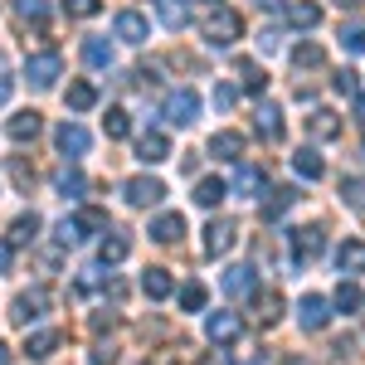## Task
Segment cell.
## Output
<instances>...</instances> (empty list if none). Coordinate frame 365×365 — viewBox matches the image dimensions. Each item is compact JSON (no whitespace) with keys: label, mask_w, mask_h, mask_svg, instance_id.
<instances>
[{"label":"cell","mask_w":365,"mask_h":365,"mask_svg":"<svg viewBox=\"0 0 365 365\" xmlns=\"http://www.w3.org/2000/svg\"><path fill=\"white\" fill-rule=\"evenodd\" d=\"M200 29H205V39H210V44L229 49V44L244 34V20H239L234 10H225V5H220V10H210V15H205V25H200Z\"/></svg>","instance_id":"1"},{"label":"cell","mask_w":365,"mask_h":365,"mask_svg":"<svg viewBox=\"0 0 365 365\" xmlns=\"http://www.w3.org/2000/svg\"><path fill=\"white\" fill-rule=\"evenodd\" d=\"M58 73H63V58H58L54 49H44V54L25 58V78H29L34 88H54V83H58Z\"/></svg>","instance_id":"2"},{"label":"cell","mask_w":365,"mask_h":365,"mask_svg":"<svg viewBox=\"0 0 365 365\" xmlns=\"http://www.w3.org/2000/svg\"><path fill=\"white\" fill-rule=\"evenodd\" d=\"M44 307H49V292H44V287L20 292V297L10 302V322H15V327H29V322H39V317H44Z\"/></svg>","instance_id":"3"},{"label":"cell","mask_w":365,"mask_h":365,"mask_svg":"<svg viewBox=\"0 0 365 365\" xmlns=\"http://www.w3.org/2000/svg\"><path fill=\"white\" fill-rule=\"evenodd\" d=\"M244 331V322H239V312H210V322H205V336L215 341V346H234Z\"/></svg>","instance_id":"4"},{"label":"cell","mask_w":365,"mask_h":365,"mask_svg":"<svg viewBox=\"0 0 365 365\" xmlns=\"http://www.w3.org/2000/svg\"><path fill=\"white\" fill-rule=\"evenodd\" d=\"M166 117L175 122V127H190V122L200 117V98L190 93V88H175V93L166 98Z\"/></svg>","instance_id":"5"},{"label":"cell","mask_w":365,"mask_h":365,"mask_svg":"<svg viewBox=\"0 0 365 365\" xmlns=\"http://www.w3.org/2000/svg\"><path fill=\"white\" fill-rule=\"evenodd\" d=\"M322 249H327V229H322V225L292 229V253H297V263H312Z\"/></svg>","instance_id":"6"},{"label":"cell","mask_w":365,"mask_h":365,"mask_svg":"<svg viewBox=\"0 0 365 365\" xmlns=\"http://www.w3.org/2000/svg\"><path fill=\"white\" fill-rule=\"evenodd\" d=\"M166 200V185L156 180V175H137V180H127V205H161Z\"/></svg>","instance_id":"7"},{"label":"cell","mask_w":365,"mask_h":365,"mask_svg":"<svg viewBox=\"0 0 365 365\" xmlns=\"http://www.w3.org/2000/svg\"><path fill=\"white\" fill-rule=\"evenodd\" d=\"M297 322H302V331H322V327L331 322V302H327V297H317V292H307V297H302V307H297Z\"/></svg>","instance_id":"8"},{"label":"cell","mask_w":365,"mask_h":365,"mask_svg":"<svg viewBox=\"0 0 365 365\" xmlns=\"http://www.w3.org/2000/svg\"><path fill=\"white\" fill-rule=\"evenodd\" d=\"M229 249H234V225H229V220H215V225L205 229V244H200V253H205V258H225Z\"/></svg>","instance_id":"9"},{"label":"cell","mask_w":365,"mask_h":365,"mask_svg":"<svg viewBox=\"0 0 365 365\" xmlns=\"http://www.w3.org/2000/svg\"><path fill=\"white\" fill-rule=\"evenodd\" d=\"M166 156H170L166 132H156V127H151V132H141V137H137V161H146V166H161Z\"/></svg>","instance_id":"10"},{"label":"cell","mask_w":365,"mask_h":365,"mask_svg":"<svg viewBox=\"0 0 365 365\" xmlns=\"http://www.w3.org/2000/svg\"><path fill=\"white\" fill-rule=\"evenodd\" d=\"M54 146L63 151V156H83L88 146H93V137H88V132L78 127V122H63V127L54 132Z\"/></svg>","instance_id":"11"},{"label":"cell","mask_w":365,"mask_h":365,"mask_svg":"<svg viewBox=\"0 0 365 365\" xmlns=\"http://www.w3.org/2000/svg\"><path fill=\"white\" fill-rule=\"evenodd\" d=\"M113 34L122 39V44H146V20H141L137 10H122L113 20Z\"/></svg>","instance_id":"12"},{"label":"cell","mask_w":365,"mask_h":365,"mask_svg":"<svg viewBox=\"0 0 365 365\" xmlns=\"http://www.w3.org/2000/svg\"><path fill=\"white\" fill-rule=\"evenodd\" d=\"M253 127H258V137H263V141H278V137H282V113H278V103H258Z\"/></svg>","instance_id":"13"},{"label":"cell","mask_w":365,"mask_h":365,"mask_svg":"<svg viewBox=\"0 0 365 365\" xmlns=\"http://www.w3.org/2000/svg\"><path fill=\"white\" fill-rule=\"evenodd\" d=\"M58 346H63L58 331H34V336H25V356H29V361H49Z\"/></svg>","instance_id":"14"},{"label":"cell","mask_w":365,"mask_h":365,"mask_svg":"<svg viewBox=\"0 0 365 365\" xmlns=\"http://www.w3.org/2000/svg\"><path fill=\"white\" fill-rule=\"evenodd\" d=\"M249 292H253V268L249 263L225 268V297H249Z\"/></svg>","instance_id":"15"},{"label":"cell","mask_w":365,"mask_h":365,"mask_svg":"<svg viewBox=\"0 0 365 365\" xmlns=\"http://www.w3.org/2000/svg\"><path fill=\"white\" fill-rule=\"evenodd\" d=\"M336 268L341 273H365V239H346V244H341Z\"/></svg>","instance_id":"16"},{"label":"cell","mask_w":365,"mask_h":365,"mask_svg":"<svg viewBox=\"0 0 365 365\" xmlns=\"http://www.w3.org/2000/svg\"><path fill=\"white\" fill-rule=\"evenodd\" d=\"M180 234H185V215H156L151 220V239L156 244H175Z\"/></svg>","instance_id":"17"},{"label":"cell","mask_w":365,"mask_h":365,"mask_svg":"<svg viewBox=\"0 0 365 365\" xmlns=\"http://www.w3.org/2000/svg\"><path fill=\"white\" fill-rule=\"evenodd\" d=\"M307 127H312V137H317V141H336L341 137V117L327 113V108H317V113L307 117Z\"/></svg>","instance_id":"18"},{"label":"cell","mask_w":365,"mask_h":365,"mask_svg":"<svg viewBox=\"0 0 365 365\" xmlns=\"http://www.w3.org/2000/svg\"><path fill=\"white\" fill-rule=\"evenodd\" d=\"M39 127H44V117L34 113V108H29V113H15L10 117V141H34Z\"/></svg>","instance_id":"19"},{"label":"cell","mask_w":365,"mask_h":365,"mask_svg":"<svg viewBox=\"0 0 365 365\" xmlns=\"http://www.w3.org/2000/svg\"><path fill=\"white\" fill-rule=\"evenodd\" d=\"M170 287H175V282H170V273H166V268H146V273H141V292H146L151 302L170 297Z\"/></svg>","instance_id":"20"},{"label":"cell","mask_w":365,"mask_h":365,"mask_svg":"<svg viewBox=\"0 0 365 365\" xmlns=\"http://www.w3.org/2000/svg\"><path fill=\"white\" fill-rule=\"evenodd\" d=\"M225 195H229V190H225V180H220V175H205V180L195 185V205H200V210H215Z\"/></svg>","instance_id":"21"},{"label":"cell","mask_w":365,"mask_h":365,"mask_svg":"<svg viewBox=\"0 0 365 365\" xmlns=\"http://www.w3.org/2000/svg\"><path fill=\"white\" fill-rule=\"evenodd\" d=\"M210 151H215L220 161H239V156H244V137H239V132H215Z\"/></svg>","instance_id":"22"},{"label":"cell","mask_w":365,"mask_h":365,"mask_svg":"<svg viewBox=\"0 0 365 365\" xmlns=\"http://www.w3.org/2000/svg\"><path fill=\"white\" fill-rule=\"evenodd\" d=\"M127 253H132L127 234H108V239H103V249H98V263H103V268H113V263H122V258H127Z\"/></svg>","instance_id":"23"},{"label":"cell","mask_w":365,"mask_h":365,"mask_svg":"<svg viewBox=\"0 0 365 365\" xmlns=\"http://www.w3.org/2000/svg\"><path fill=\"white\" fill-rule=\"evenodd\" d=\"M156 15H161V25H170V29H185V25H190L185 0H156Z\"/></svg>","instance_id":"24"},{"label":"cell","mask_w":365,"mask_h":365,"mask_svg":"<svg viewBox=\"0 0 365 365\" xmlns=\"http://www.w3.org/2000/svg\"><path fill=\"white\" fill-rule=\"evenodd\" d=\"M322 63H327V54H322V44H297V49H292V68H297V73H302V68H322Z\"/></svg>","instance_id":"25"},{"label":"cell","mask_w":365,"mask_h":365,"mask_svg":"<svg viewBox=\"0 0 365 365\" xmlns=\"http://www.w3.org/2000/svg\"><path fill=\"white\" fill-rule=\"evenodd\" d=\"M292 170H297L302 180H322V175H327V166H322L317 151H297V156H292Z\"/></svg>","instance_id":"26"},{"label":"cell","mask_w":365,"mask_h":365,"mask_svg":"<svg viewBox=\"0 0 365 365\" xmlns=\"http://www.w3.org/2000/svg\"><path fill=\"white\" fill-rule=\"evenodd\" d=\"M287 20L297 29H312V25H322V5H312V0H297L292 10H287Z\"/></svg>","instance_id":"27"},{"label":"cell","mask_w":365,"mask_h":365,"mask_svg":"<svg viewBox=\"0 0 365 365\" xmlns=\"http://www.w3.org/2000/svg\"><path fill=\"white\" fill-rule=\"evenodd\" d=\"M83 63L108 68V63H113V44H108V39H83Z\"/></svg>","instance_id":"28"},{"label":"cell","mask_w":365,"mask_h":365,"mask_svg":"<svg viewBox=\"0 0 365 365\" xmlns=\"http://www.w3.org/2000/svg\"><path fill=\"white\" fill-rule=\"evenodd\" d=\"M292 200H297V190H287V185H278L273 195L263 200V220H278L282 210H292Z\"/></svg>","instance_id":"29"},{"label":"cell","mask_w":365,"mask_h":365,"mask_svg":"<svg viewBox=\"0 0 365 365\" xmlns=\"http://www.w3.org/2000/svg\"><path fill=\"white\" fill-rule=\"evenodd\" d=\"M278 317H282V297L278 292H263L258 297V327H278Z\"/></svg>","instance_id":"30"},{"label":"cell","mask_w":365,"mask_h":365,"mask_svg":"<svg viewBox=\"0 0 365 365\" xmlns=\"http://www.w3.org/2000/svg\"><path fill=\"white\" fill-rule=\"evenodd\" d=\"M263 180H268V175H263L258 166H239V175H234V190H239V195H253V190H263Z\"/></svg>","instance_id":"31"},{"label":"cell","mask_w":365,"mask_h":365,"mask_svg":"<svg viewBox=\"0 0 365 365\" xmlns=\"http://www.w3.org/2000/svg\"><path fill=\"white\" fill-rule=\"evenodd\" d=\"M93 103H98V88L93 83H68V108L73 113H88Z\"/></svg>","instance_id":"32"},{"label":"cell","mask_w":365,"mask_h":365,"mask_svg":"<svg viewBox=\"0 0 365 365\" xmlns=\"http://www.w3.org/2000/svg\"><path fill=\"white\" fill-rule=\"evenodd\" d=\"M341 200H346L351 210H365V180L361 175H346V180H341Z\"/></svg>","instance_id":"33"},{"label":"cell","mask_w":365,"mask_h":365,"mask_svg":"<svg viewBox=\"0 0 365 365\" xmlns=\"http://www.w3.org/2000/svg\"><path fill=\"white\" fill-rule=\"evenodd\" d=\"M54 185H58V195H63V200H68V195H83V190H88L83 170H58V180H54Z\"/></svg>","instance_id":"34"},{"label":"cell","mask_w":365,"mask_h":365,"mask_svg":"<svg viewBox=\"0 0 365 365\" xmlns=\"http://www.w3.org/2000/svg\"><path fill=\"white\" fill-rule=\"evenodd\" d=\"M34 234H39V215H34V210H29V215H20V220L10 225V239H15V244H29Z\"/></svg>","instance_id":"35"},{"label":"cell","mask_w":365,"mask_h":365,"mask_svg":"<svg viewBox=\"0 0 365 365\" xmlns=\"http://www.w3.org/2000/svg\"><path fill=\"white\" fill-rule=\"evenodd\" d=\"M356 78H361V73H351V68H341L336 78H331V88H336L341 98H351V103H356V98H361V83H356Z\"/></svg>","instance_id":"36"},{"label":"cell","mask_w":365,"mask_h":365,"mask_svg":"<svg viewBox=\"0 0 365 365\" xmlns=\"http://www.w3.org/2000/svg\"><path fill=\"white\" fill-rule=\"evenodd\" d=\"M103 127H108V137H127V132H132V117L122 113V108H108Z\"/></svg>","instance_id":"37"},{"label":"cell","mask_w":365,"mask_h":365,"mask_svg":"<svg viewBox=\"0 0 365 365\" xmlns=\"http://www.w3.org/2000/svg\"><path fill=\"white\" fill-rule=\"evenodd\" d=\"M239 78H244V88H249V93H258V88H268V73H263L258 63H249V58L239 63Z\"/></svg>","instance_id":"38"},{"label":"cell","mask_w":365,"mask_h":365,"mask_svg":"<svg viewBox=\"0 0 365 365\" xmlns=\"http://www.w3.org/2000/svg\"><path fill=\"white\" fill-rule=\"evenodd\" d=\"M361 307V287L356 282H341L336 287V312H356Z\"/></svg>","instance_id":"39"},{"label":"cell","mask_w":365,"mask_h":365,"mask_svg":"<svg viewBox=\"0 0 365 365\" xmlns=\"http://www.w3.org/2000/svg\"><path fill=\"white\" fill-rule=\"evenodd\" d=\"M341 49L365 54V25H346V29H341Z\"/></svg>","instance_id":"40"},{"label":"cell","mask_w":365,"mask_h":365,"mask_svg":"<svg viewBox=\"0 0 365 365\" xmlns=\"http://www.w3.org/2000/svg\"><path fill=\"white\" fill-rule=\"evenodd\" d=\"M180 307H185V312L205 307V287H200V282H185V287H180Z\"/></svg>","instance_id":"41"},{"label":"cell","mask_w":365,"mask_h":365,"mask_svg":"<svg viewBox=\"0 0 365 365\" xmlns=\"http://www.w3.org/2000/svg\"><path fill=\"white\" fill-rule=\"evenodd\" d=\"M63 10H68L73 20H93V15H98L103 5H98V0H63Z\"/></svg>","instance_id":"42"},{"label":"cell","mask_w":365,"mask_h":365,"mask_svg":"<svg viewBox=\"0 0 365 365\" xmlns=\"http://www.w3.org/2000/svg\"><path fill=\"white\" fill-rule=\"evenodd\" d=\"M78 229H83V239H88V234H98V229H108V215H103V210H83V215H78Z\"/></svg>","instance_id":"43"},{"label":"cell","mask_w":365,"mask_h":365,"mask_svg":"<svg viewBox=\"0 0 365 365\" xmlns=\"http://www.w3.org/2000/svg\"><path fill=\"white\" fill-rule=\"evenodd\" d=\"M10 180H15V185H20V190H25V195H29V185H34V170H29L25 161L15 156V161H10Z\"/></svg>","instance_id":"44"},{"label":"cell","mask_w":365,"mask_h":365,"mask_svg":"<svg viewBox=\"0 0 365 365\" xmlns=\"http://www.w3.org/2000/svg\"><path fill=\"white\" fill-rule=\"evenodd\" d=\"M58 244H63V249L83 244V229H78V220H63V225H58Z\"/></svg>","instance_id":"45"},{"label":"cell","mask_w":365,"mask_h":365,"mask_svg":"<svg viewBox=\"0 0 365 365\" xmlns=\"http://www.w3.org/2000/svg\"><path fill=\"white\" fill-rule=\"evenodd\" d=\"M15 10H20L25 20H44V15H49V5H44V0H15Z\"/></svg>","instance_id":"46"},{"label":"cell","mask_w":365,"mask_h":365,"mask_svg":"<svg viewBox=\"0 0 365 365\" xmlns=\"http://www.w3.org/2000/svg\"><path fill=\"white\" fill-rule=\"evenodd\" d=\"M234 103H239V93H234L229 83H220V88H215V108H220V113H229Z\"/></svg>","instance_id":"47"},{"label":"cell","mask_w":365,"mask_h":365,"mask_svg":"<svg viewBox=\"0 0 365 365\" xmlns=\"http://www.w3.org/2000/svg\"><path fill=\"white\" fill-rule=\"evenodd\" d=\"M10 103V78H0V108Z\"/></svg>","instance_id":"48"},{"label":"cell","mask_w":365,"mask_h":365,"mask_svg":"<svg viewBox=\"0 0 365 365\" xmlns=\"http://www.w3.org/2000/svg\"><path fill=\"white\" fill-rule=\"evenodd\" d=\"M10 268V244H0V273Z\"/></svg>","instance_id":"49"},{"label":"cell","mask_w":365,"mask_h":365,"mask_svg":"<svg viewBox=\"0 0 365 365\" xmlns=\"http://www.w3.org/2000/svg\"><path fill=\"white\" fill-rule=\"evenodd\" d=\"M356 117H361V127H365V98H356Z\"/></svg>","instance_id":"50"},{"label":"cell","mask_w":365,"mask_h":365,"mask_svg":"<svg viewBox=\"0 0 365 365\" xmlns=\"http://www.w3.org/2000/svg\"><path fill=\"white\" fill-rule=\"evenodd\" d=\"M0 365H10V346L5 341H0Z\"/></svg>","instance_id":"51"},{"label":"cell","mask_w":365,"mask_h":365,"mask_svg":"<svg viewBox=\"0 0 365 365\" xmlns=\"http://www.w3.org/2000/svg\"><path fill=\"white\" fill-rule=\"evenodd\" d=\"M273 5H282V0H258V10H273Z\"/></svg>","instance_id":"52"},{"label":"cell","mask_w":365,"mask_h":365,"mask_svg":"<svg viewBox=\"0 0 365 365\" xmlns=\"http://www.w3.org/2000/svg\"><path fill=\"white\" fill-rule=\"evenodd\" d=\"M341 5H346V10H356V5H365V0H341Z\"/></svg>","instance_id":"53"}]
</instances>
